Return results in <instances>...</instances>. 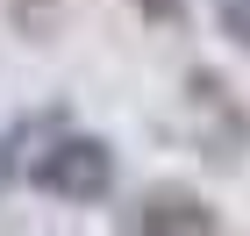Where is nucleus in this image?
<instances>
[{
  "label": "nucleus",
  "instance_id": "obj_1",
  "mask_svg": "<svg viewBox=\"0 0 250 236\" xmlns=\"http://www.w3.org/2000/svg\"><path fill=\"white\" fill-rule=\"evenodd\" d=\"M29 172H36L43 193H58V200H100L115 186V150L100 136H58V143H43V157Z\"/></svg>",
  "mask_w": 250,
  "mask_h": 236
},
{
  "label": "nucleus",
  "instance_id": "obj_2",
  "mask_svg": "<svg viewBox=\"0 0 250 236\" xmlns=\"http://www.w3.org/2000/svg\"><path fill=\"white\" fill-rule=\"evenodd\" d=\"M129 236H222V222H214L208 200L165 186V193H150L143 208H136V229H129Z\"/></svg>",
  "mask_w": 250,
  "mask_h": 236
},
{
  "label": "nucleus",
  "instance_id": "obj_3",
  "mask_svg": "<svg viewBox=\"0 0 250 236\" xmlns=\"http://www.w3.org/2000/svg\"><path fill=\"white\" fill-rule=\"evenodd\" d=\"M214 21H222V29L250 50V0H214Z\"/></svg>",
  "mask_w": 250,
  "mask_h": 236
}]
</instances>
